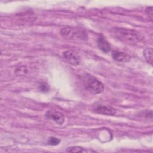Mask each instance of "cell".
I'll use <instances>...</instances> for the list:
<instances>
[{"instance_id":"cell-1","label":"cell","mask_w":153,"mask_h":153,"mask_svg":"<svg viewBox=\"0 0 153 153\" xmlns=\"http://www.w3.org/2000/svg\"><path fill=\"white\" fill-rule=\"evenodd\" d=\"M115 34L119 39L128 42H139L143 39V37L139 32L130 29H116L115 30Z\"/></svg>"},{"instance_id":"cell-2","label":"cell","mask_w":153,"mask_h":153,"mask_svg":"<svg viewBox=\"0 0 153 153\" xmlns=\"http://www.w3.org/2000/svg\"><path fill=\"white\" fill-rule=\"evenodd\" d=\"M84 85L88 91L94 94L101 93L104 90V85L102 82L90 75L84 78Z\"/></svg>"},{"instance_id":"cell-3","label":"cell","mask_w":153,"mask_h":153,"mask_svg":"<svg viewBox=\"0 0 153 153\" xmlns=\"http://www.w3.org/2000/svg\"><path fill=\"white\" fill-rule=\"evenodd\" d=\"M61 35L68 39H81L86 40L87 35L83 30L79 29L73 28L71 27H65L62 28L60 32Z\"/></svg>"},{"instance_id":"cell-4","label":"cell","mask_w":153,"mask_h":153,"mask_svg":"<svg viewBox=\"0 0 153 153\" xmlns=\"http://www.w3.org/2000/svg\"><path fill=\"white\" fill-rule=\"evenodd\" d=\"M65 59L71 65L78 66L81 62L80 57L79 55L72 50H68L63 53Z\"/></svg>"},{"instance_id":"cell-5","label":"cell","mask_w":153,"mask_h":153,"mask_svg":"<svg viewBox=\"0 0 153 153\" xmlns=\"http://www.w3.org/2000/svg\"><path fill=\"white\" fill-rule=\"evenodd\" d=\"M45 117L51 120L59 125H62L65 122V117L63 114L55 110H49L45 114Z\"/></svg>"},{"instance_id":"cell-6","label":"cell","mask_w":153,"mask_h":153,"mask_svg":"<svg viewBox=\"0 0 153 153\" xmlns=\"http://www.w3.org/2000/svg\"><path fill=\"white\" fill-rule=\"evenodd\" d=\"M94 111L97 114L106 115H114L116 114L115 109L108 105H97L94 108Z\"/></svg>"},{"instance_id":"cell-7","label":"cell","mask_w":153,"mask_h":153,"mask_svg":"<svg viewBox=\"0 0 153 153\" xmlns=\"http://www.w3.org/2000/svg\"><path fill=\"white\" fill-rule=\"evenodd\" d=\"M112 57L115 60L120 62H128L131 59V56L127 53L117 50L112 51Z\"/></svg>"},{"instance_id":"cell-8","label":"cell","mask_w":153,"mask_h":153,"mask_svg":"<svg viewBox=\"0 0 153 153\" xmlns=\"http://www.w3.org/2000/svg\"><path fill=\"white\" fill-rule=\"evenodd\" d=\"M97 45L100 50L104 53H108L111 50V45L103 37L100 36L97 40Z\"/></svg>"},{"instance_id":"cell-9","label":"cell","mask_w":153,"mask_h":153,"mask_svg":"<svg viewBox=\"0 0 153 153\" xmlns=\"http://www.w3.org/2000/svg\"><path fill=\"white\" fill-rule=\"evenodd\" d=\"M152 53L153 50L152 48H147L143 51V55L148 63L152 65Z\"/></svg>"},{"instance_id":"cell-10","label":"cell","mask_w":153,"mask_h":153,"mask_svg":"<svg viewBox=\"0 0 153 153\" xmlns=\"http://www.w3.org/2000/svg\"><path fill=\"white\" fill-rule=\"evenodd\" d=\"M68 152H95L93 150H87L86 149H84L80 146H71L66 149V150Z\"/></svg>"},{"instance_id":"cell-11","label":"cell","mask_w":153,"mask_h":153,"mask_svg":"<svg viewBox=\"0 0 153 153\" xmlns=\"http://www.w3.org/2000/svg\"><path fill=\"white\" fill-rule=\"evenodd\" d=\"M15 73L17 75H25L28 73V69L25 66H22L16 69Z\"/></svg>"},{"instance_id":"cell-12","label":"cell","mask_w":153,"mask_h":153,"mask_svg":"<svg viewBox=\"0 0 153 153\" xmlns=\"http://www.w3.org/2000/svg\"><path fill=\"white\" fill-rule=\"evenodd\" d=\"M60 140L59 139H57L54 137H50L48 140V143L49 145H53V146L57 145L60 143Z\"/></svg>"},{"instance_id":"cell-13","label":"cell","mask_w":153,"mask_h":153,"mask_svg":"<svg viewBox=\"0 0 153 153\" xmlns=\"http://www.w3.org/2000/svg\"><path fill=\"white\" fill-rule=\"evenodd\" d=\"M39 90L41 91H42L43 93H47L49 91L50 87H49V85L47 83L43 82L40 84Z\"/></svg>"},{"instance_id":"cell-14","label":"cell","mask_w":153,"mask_h":153,"mask_svg":"<svg viewBox=\"0 0 153 153\" xmlns=\"http://www.w3.org/2000/svg\"><path fill=\"white\" fill-rule=\"evenodd\" d=\"M145 12L146 15L148 16V17L149 18V19L151 20H152V15H153V13H152V7H148L146 8L145 10Z\"/></svg>"}]
</instances>
